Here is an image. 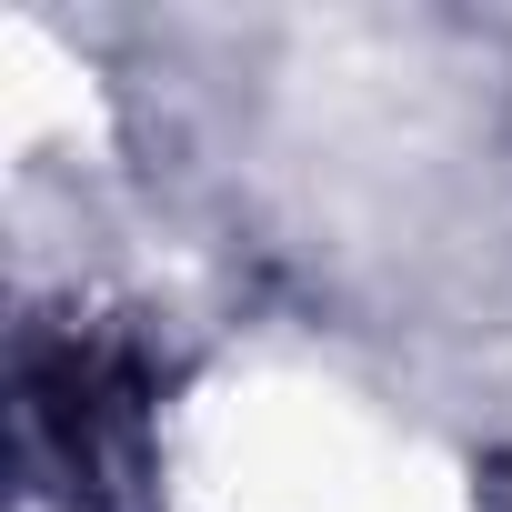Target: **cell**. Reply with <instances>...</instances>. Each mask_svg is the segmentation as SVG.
<instances>
[{"mask_svg": "<svg viewBox=\"0 0 512 512\" xmlns=\"http://www.w3.org/2000/svg\"><path fill=\"white\" fill-rule=\"evenodd\" d=\"M11 432L61 512H151V352L131 332L41 312L11 352Z\"/></svg>", "mask_w": 512, "mask_h": 512, "instance_id": "6da1fadb", "label": "cell"}]
</instances>
